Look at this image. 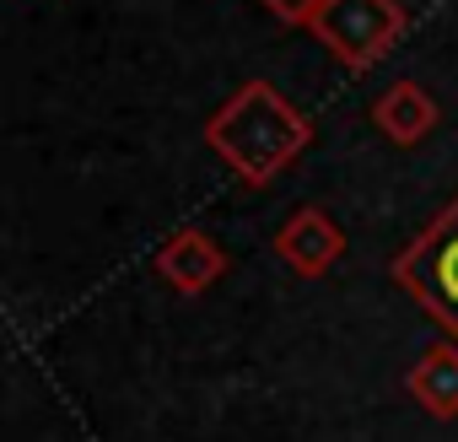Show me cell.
<instances>
[{
	"label": "cell",
	"instance_id": "ba28073f",
	"mask_svg": "<svg viewBox=\"0 0 458 442\" xmlns=\"http://www.w3.org/2000/svg\"><path fill=\"white\" fill-rule=\"evenodd\" d=\"M259 6H270L281 22H292V28H308L313 17H318V6L324 0H259Z\"/></svg>",
	"mask_w": 458,
	"mask_h": 442
},
{
	"label": "cell",
	"instance_id": "8992f818",
	"mask_svg": "<svg viewBox=\"0 0 458 442\" xmlns=\"http://www.w3.org/2000/svg\"><path fill=\"white\" fill-rule=\"evenodd\" d=\"M372 124H377L394 146H415V140H426V135L437 130V103H431L426 87L394 81V87L372 103Z\"/></svg>",
	"mask_w": 458,
	"mask_h": 442
},
{
	"label": "cell",
	"instance_id": "3957f363",
	"mask_svg": "<svg viewBox=\"0 0 458 442\" xmlns=\"http://www.w3.org/2000/svg\"><path fill=\"white\" fill-rule=\"evenodd\" d=\"M308 28L318 33V44L340 65L367 71L404 33V6H399V0H324Z\"/></svg>",
	"mask_w": 458,
	"mask_h": 442
},
{
	"label": "cell",
	"instance_id": "52a82bcc",
	"mask_svg": "<svg viewBox=\"0 0 458 442\" xmlns=\"http://www.w3.org/2000/svg\"><path fill=\"white\" fill-rule=\"evenodd\" d=\"M404 388H410V399H415L426 415H437V421H458V340L431 345V351L410 367Z\"/></svg>",
	"mask_w": 458,
	"mask_h": 442
},
{
	"label": "cell",
	"instance_id": "5b68a950",
	"mask_svg": "<svg viewBox=\"0 0 458 442\" xmlns=\"http://www.w3.org/2000/svg\"><path fill=\"white\" fill-rule=\"evenodd\" d=\"M157 276H162L178 297H199V292H210V286L226 276V249H221L216 238H205V233L189 227V233H178V238L162 243Z\"/></svg>",
	"mask_w": 458,
	"mask_h": 442
},
{
	"label": "cell",
	"instance_id": "7a4b0ae2",
	"mask_svg": "<svg viewBox=\"0 0 458 442\" xmlns=\"http://www.w3.org/2000/svg\"><path fill=\"white\" fill-rule=\"evenodd\" d=\"M394 281L458 340V194L442 205V216L394 259Z\"/></svg>",
	"mask_w": 458,
	"mask_h": 442
},
{
	"label": "cell",
	"instance_id": "6da1fadb",
	"mask_svg": "<svg viewBox=\"0 0 458 442\" xmlns=\"http://www.w3.org/2000/svg\"><path fill=\"white\" fill-rule=\"evenodd\" d=\"M313 140V119L276 92L270 81H243L210 119H205V146L249 183H270L286 173Z\"/></svg>",
	"mask_w": 458,
	"mask_h": 442
},
{
	"label": "cell",
	"instance_id": "277c9868",
	"mask_svg": "<svg viewBox=\"0 0 458 442\" xmlns=\"http://www.w3.org/2000/svg\"><path fill=\"white\" fill-rule=\"evenodd\" d=\"M276 254H281V265H286V270H297V276L318 281V276H329V270L340 265V254H345V233L329 221V210L302 205V210H292V216L281 221V233H276Z\"/></svg>",
	"mask_w": 458,
	"mask_h": 442
}]
</instances>
